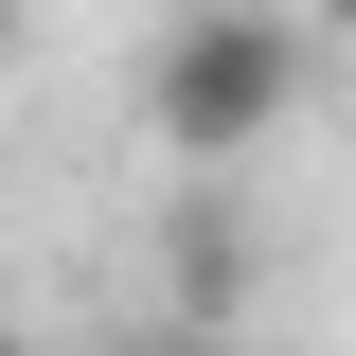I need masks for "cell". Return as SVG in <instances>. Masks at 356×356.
<instances>
[{"instance_id":"6da1fadb","label":"cell","mask_w":356,"mask_h":356,"mask_svg":"<svg viewBox=\"0 0 356 356\" xmlns=\"http://www.w3.org/2000/svg\"><path fill=\"white\" fill-rule=\"evenodd\" d=\"M303 107V18L285 0H178L161 54H143V125L196 178H250V143Z\"/></svg>"},{"instance_id":"7a4b0ae2","label":"cell","mask_w":356,"mask_h":356,"mask_svg":"<svg viewBox=\"0 0 356 356\" xmlns=\"http://www.w3.org/2000/svg\"><path fill=\"white\" fill-rule=\"evenodd\" d=\"M250 196H232V178H196V196H178V214H161V285H178V303L161 321H250Z\"/></svg>"},{"instance_id":"3957f363","label":"cell","mask_w":356,"mask_h":356,"mask_svg":"<svg viewBox=\"0 0 356 356\" xmlns=\"http://www.w3.org/2000/svg\"><path fill=\"white\" fill-rule=\"evenodd\" d=\"M107 356H250V321H143V339H107Z\"/></svg>"},{"instance_id":"277c9868","label":"cell","mask_w":356,"mask_h":356,"mask_svg":"<svg viewBox=\"0 0 356 356\" xmlns=\"http://www.w3.org/2000/svg\"><path fill=\"white\" fill-rule=\"evenodd\" d=\"M0 54H18V0H0Z\"/></svg>"},{"instance_id":"5b68a950","label":"cell","mask_w":356,"mask_h":356,"mask_svg":"<svg viewBox=\"0 0 356 356\" xmlns=\"http://www.w3.org/2000/svg\"><path fill=\"white\" fill-rule=\"evenodd\" d=\"M321 18H356V0H321Z\"/></svg>"},{"instance_id":"8992f818","label":"cell","mask_w":356,"mask_h":356,"mask_svg":"<svg viewBox=\"0 0 356 356\" xmlns=\"http://www.w3.org/2000/svg\"><path fill=\"white\" fill-rule=\"evenodd\" d=\"M0 356H18V339H0Z\"/></svg>"}]
</instances>
